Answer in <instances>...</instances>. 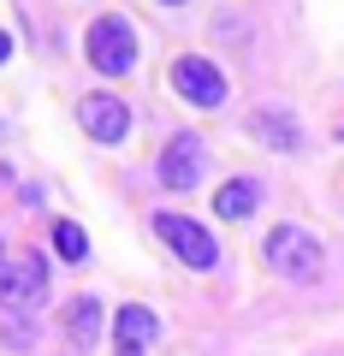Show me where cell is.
<instances>
[{
    "label": "cell",
    "instance_id": "cell-2",
    "mask_svg": "<svg viewBox=\"0 0 344 356\" xmlns=\"http://www.w3.org/2000/svg\"><path fill=\"white\" fill-rule=\"evenodd\" d=\"M268 267L279 280H315L320 273V243L303 226H273L268 232Z\"/></svg>",
    "mask_w": 344,
    "mask_h": 356
},
{
    "label": "cell",
    "instance_id": "cell-13",
    "mask_svg": "<svg viewBox=\"0 0 344 356\" xmlns=\"http://www.w3.org/2000/svg\"><path fill=\"white\" fill-rule=\"evenodd\" d=\"M0 60H13V36L6 30H0Z\"/></svg>",
    "mask_w": 344,
    "mask_h": 356
},
{
    "label": "cell",
    "instance_id": "cell-1",
    "mask_svg": "<svg viewBox=\"0 0 344 356\" xmlns=\"http://www.w3.org/2000/svg\"><path fill=\"white\" fill-rule=\"evenodd\" d=\"M83 54H90L95 72L125 77L131 65H137V30H131L119 13H107V18H95V24H90V36H83Z\"/></svg>",
    "mask_w": 344,
    "mask_h": 356
},
{
    "label": "cell",
    "instance_id": "cell-6",
    "mask_svg": "<svg viewBox=\"0 0 344 356\" xmlns=\"http://www.w3.org/2000/svg\"><path fill=\"white\" fill-rule=\"evenodd\" d=\"M172 89L190 107H220L226 102V72L214 60H202V54H184V60H172Z\"/></svg>",
    "mask_w": 344,
    "mask_h": 356
},
{
    "label": "cell",
    "instance_id": "cell-7",
    "mask_svg": "<svg viewBox=\"0 0 344 356\" xmlns=\"http://www.w3.org/2000/svg\"><path fill=\"white\" fill-rule=\"evenodd\" d=\"M202 137H190V131H179V137L161 149V184L166 191H196L202 184Z\"/></svg>",
    "mask_w": 344,
    "mask_h": 356
},
{
    "label": "cell",
    "instance_id": "cell-11",
    "mask_svg": "<svg viewBox=\"0 0 344 356\" xmlns=\"http://www.w3.org/2000/svg\"><path fill=\"white\" fill-rule=\"evenodd\" d=\"M65 327H72V339L90 350V344L101 339V303H95V297H72V303H65Z\"/></svg>",
    "mask_w": 344,
    "mask_h": 356
},
{
    "label": "cell",
    "instance_id": "cell-8",
    "mask_svg": "<svg viewBox=\"0 0 344 356\" xmlns=\"http://www.w3.org/2000/svg\"><path fill=\"white\" fill-rule=\"evenodd\" d=\"M154 339H161V321H154V309H142V303H125V309L113 315V344H119L125 356H142Z\"/></svg>",
    "mask_w": 344,
    "mask_h": 356
},
{
    "label": "cell",
    "instance_id": "cell-10",
    "mask_svg": "<svg viewBox=\"0 0 344 356\" xmlns=\"http://www.w3.org/2000/svg\"><path fill=\"white\" fill-rule=\"evenodd\" d=\"M255 202H261V184H255V178H226L214 191V214L220 220H249Z\"/></svg>",
    "mask_w": 344,
    "mask_h": 356
},
{
    "label": "cell",
    "instance_id": "cell-12",
    "mask_svg": "<svg viewBox=\"0 0 344 356\" xmlns=\"http://www.w3.org/2000/svg\"><path fill=\"white\" fill-rule=\"evenodd\" d=\"M54 250H60L65 261H83V255H90V238H83V226H72V220H54Z\"/></svg>",
    "mask_w": 344,
    "mask_h": 356
},
{
    "label": "cell",
    "instance_id": "cell-15",
    "mask_svg": "<svg viewBox=\"0 0 344 356\" xmlns=\"http://www.w3.org/2000/svg\"><path fill=\"white\" fill-rule=\"evenodd\" d=\"M166 6H184V0H166Z\"/></svg>",
    "mask_w": 344,
    "mask_h": 356
},
{
    "label": "cell",
    "instance_id": "cell-16",
    "mask_svg": "<svg viewBox=\"0 0 344 356\" xmlns=\"http://www.w3.org/2000/svg\"><path fill=\"white\" fill-rule=\"evenodd\" d=\"M119 356H125V350H119Z\"/></svg>",
    "mask_w": 344,
    "mask_h": 356
},
{
    "label": "cell",
    "instance_id": "cell-3",
    "mask_svg": "<svg viewBox=\"0 0 344 356\" xmlns=\"http://www.w3.org/2000/svg\"><path fill=\"white\" fill-rule=\"evenodd\" d=\"M154 238H161L166 250L179 255L184 267H196V273H208V267L220 261V243L208 238L196 220H184V214H154Z\"/></svg>",
    "mask_w": 344,
    "mask_h": 356
},
{
    "label": "cell",
    "instance_id": "cell-5",
    "mask_svg": "<svg viewBox=\"0 0 344 356\" xmlns=\"http://www.w3.org/2000/svg\"><path fill=\"white\" fill-rule=\"evenodd\" d=\"M77 125H83V137H95V143H125V131H131V107L119 102V95H107V89H90L83 102H77Z\"/></svg>",
    "mask_w": 344,
    "mask_h": 356
},
{
    "label": "cell",
    "instance_id": "cell-9",
    "mask_svg": "<svg viewBox=\"0 0 344 356\" xmlns=\"http://www.w3.org/2000/svg\"><path fill=\"white\" fill-rule=\"evenodd\" d=\"M249 137L268 143V149H279V154H291L297 143H303V125H297L291 113H279V107H261V113H249Z\"/></svg>",
    "mask_w": 344,
    "mask_h": 356
},
{
    "label": "cell",
    "instance_id": "cell-14",
    "mask_svg": "<svg viewBox=\"0 0 344 356\" xmlns=\"http://www.w3.org/2000/svg\"><path fill=\"white\" fill-rule=\"evenodd\" d=\"M0 267H6V243H0Z\"/></svg>",
    "mask_w": 344,
    "mask_h": 356
},
{
    "label": "cell",
    "instance_id": "cell-4",
    "mask_svg": "<svg viewBox=\"0 0 344 356\" xmlns=\"http://www.w3.org/2000/svg\"><path fill=\"white\" fill-rule=\"evenodd\" d=\"M48 297V261L42 255H6V267H0V309H18V315H30V309Z\"/></svg>",
    "mask_w": 344,
    "mask_h": 356
}]
</instances>
